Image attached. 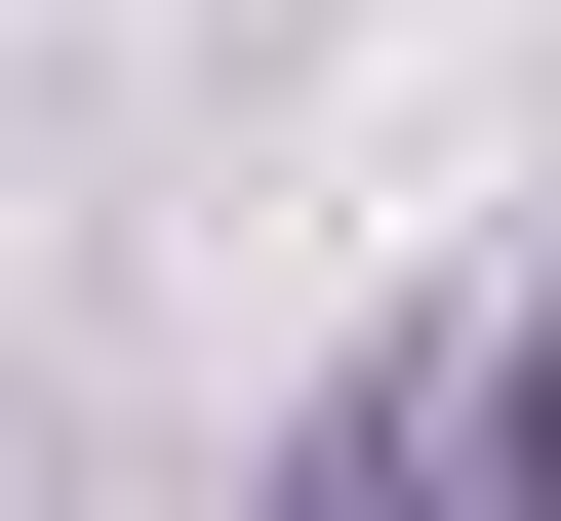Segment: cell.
<instances>
[{"instance_id":"cell-1","label":"cell","mask_w":561,"mask_h":521,"mask_svg":"<svg viewBox=\"0 0 561 521\" xmlns=\"http://www.w3.org/2000/svg\"><path fill=\"white\" fill-rule=\"evenodd\" d=\"M442 521H561V321H522V361H442Z\"/></svg>"}]
</instances>
